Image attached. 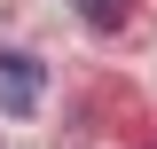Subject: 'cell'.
<instances>
[{
    "label": "cell",
    "instance_id": "obj_1",
    "mask_svg": "<svg viewBox=\"0 0 157 149\" xmlns=\"http://www.w3.org/2000/svg\"><path fill=\"white\" fill-rule=\"evenodd\" d=\"M0 110H8V118H32L39 110V63L16 55V47L0 55Z\"/></svg>",
    "mask_w": 157,
    "mask_h": 149
},
{
    "label": "cell",
    "instance_id": "obj_2",
    "mask_svg": "<svg viewBox=\"0 0 157 149\" xmlns=\"http://www.w3.org/2000/svg\"><path fill=\"white\" fill-rule=\"evenodd\" d=\"M126 8H134V0H78V24H86V32H118Z\"/></svg>",
    "mask_w": 157,
    "mask_h": 149
}]
</instances>
